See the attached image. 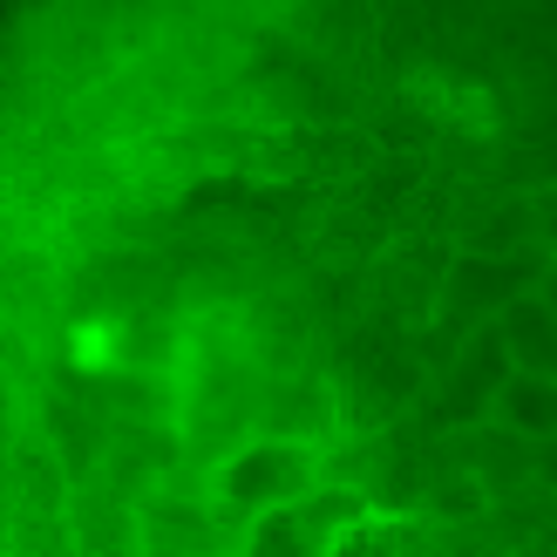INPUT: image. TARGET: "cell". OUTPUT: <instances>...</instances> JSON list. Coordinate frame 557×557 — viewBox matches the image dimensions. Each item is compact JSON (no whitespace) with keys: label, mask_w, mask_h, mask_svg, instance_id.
<instances>
[{"label":"cell","mask_w":557,"mask_h":557,"mask_svg":"<svg viewBox=\"0 0 557 557\" xmlns=\"http://www.w3.org/2000/svg\"><path fill=\"white\" fill-rule=\"evenodd\" d=\"M0 557H557V0H8Z\"/></svg>","instance_id":"cell-1"}]
</instances>
